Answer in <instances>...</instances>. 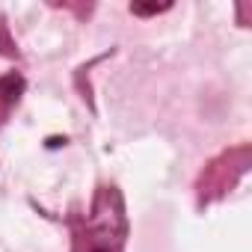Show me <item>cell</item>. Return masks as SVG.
<instances>
[{
    "mask_svg": "<svg viewBox=\"0 0 252 252\" xmlns=\"http://www.w3.org/2000/svg\"><path fill=\"white\" fill-rule=\"evenodd\" d=\"M0 57H9V60H21V51L15 45V39L9 36V27L6 21L0 18Z\"/></svg>",
    "mask_w": 252,
    "mask_h": 252,
    "instance_id": "4",
    "label": "cell"
},
{
    "mask_svg": "<svg viewBox=\"0 0 252 252\" xmlns=\"http://www.w3.org/2000/svg\"><path fill=\"white\" fill-rule=\"evenodd\" d=\"M249 166H252V146L249 143H237V146L222 149L220 155H214L196 178V187H193L196 190V205L205 211V208L222 202L246 178Z\"/></svg>",
    "mask_w": 252,
    "mask_h": 252,
    "instance_id": "2",
    "label": "cell"
},
{
    "mask_svg": "<svg viewBox=\"0 0 252 252\" xmlns=\"http://www.w3.org/2000/svg\"><path fill=\"white\" fill-rule=\"evenodd\" d=\"M71 252H125L131 237V217L116 184H98L92 202L80 214L65 217Z\"/></svg>",
    "mask_w": 252,
    "mask_h": 252,
    "instance_id": "1",
    "label": "cell"
},
{
    "mask_svg": "<svg viewBox=\"0 0 252 252\" xmlns=\"http://www.w3.org/2000/svg\"><path fill=\"white\" fill-rule=\"evenodd\" d=\"M172 9V3H131V15H137V18H155V15H163V12H169Z\"/></svg>",
    "mask_w": 252,
    "mask_h": 252,
    "instance_id": "5",
    "label": "cell"
},
{
    "mask_svg": "<svg viewBox=\"0 0 252 252\" xmlns=\"http://www.w3.org/2000/svg\"><path fill=\"white\" fill-rule=\"evenodd\" d=\"M24 92H27V77L21 71L0 74V128H6V122L15 113V107L21 104Z\"/></svg>",
    "mask_w": 252,
    "mask_h": 252,
    "instance_id": "3",
    "label": "cell"
}]
</instances>
